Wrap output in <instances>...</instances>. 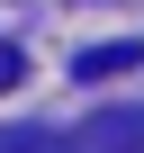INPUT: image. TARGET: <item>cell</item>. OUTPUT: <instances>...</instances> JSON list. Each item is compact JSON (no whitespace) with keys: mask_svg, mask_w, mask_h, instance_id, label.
<instances>
[{"mask_svg":"<svg viewBox=\"0 0 144 153\" xmlns=\"http://www.w3.org/2000/svg\"><path fill=\"white\" fill-rule=\"evenodd\" d=\"M72 153H144V108H99L72 135Z\"/></svg>","mask_w":144,"mask_h":153,"instance_id":"obj_1","label":"cell"},{"mask_svg":"<svg viewBox=\"0 0 144 153\" xmlns=\"http://www.w3.org/2000/svg\"><path fill=\"white\" fill-rule=\"evenodd\" d=\"M126 63H135V45H90L72 72H81V81H108V72H126Z\"/></svg>","mask_w":144,"mask_h":153,"instance_id":"obj_2","label":"cell"},{"mask_svg":"<svg viewBox=\"0 0 144 153\" xmlns=\"http://www.w3.org/2000/svg\"><path fill=\"white\" fill-rule=\"evenodd\" d=\"M0 153H72V144L45 135V126H9V135H0Z\"/></svg>","mask_w":144,"mask_h":153,"instance_id":"obj_3","label":"cell"},{"mask_svg":"<svg viewBox=\"0 0 144 153\" xmlns=\"http://www.w3.org/2000/svg\"><path fill=\"white\" fill-rule=\"evenodd\" d=\"M18 81H27V54H18V45H9V36H0V99H9V90H18Z\"/></svg>","mask_w":144,"mask_h":153,"instance_id":"obj_4","label":"cell"}]
</instances>
